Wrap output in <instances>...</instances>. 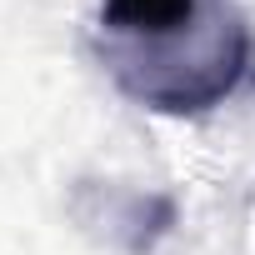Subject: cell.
Wrapping results in <instances>:
<instances>
[{
  "instance_id": "1",
  "label": "cell",
  "mask_w": 255,
  "mask_h": 255,
  "mask_svg": "<svg viewBox=\"0 0 255 255\" xmlns=\"http://www.w3.org/2000/svg\"><path fill=\"white\" fill-rule=\"evenodd\" d=\"M200 15V0H100V30L140 45L180 40Z\"/></svg>"
}]
</instances>
